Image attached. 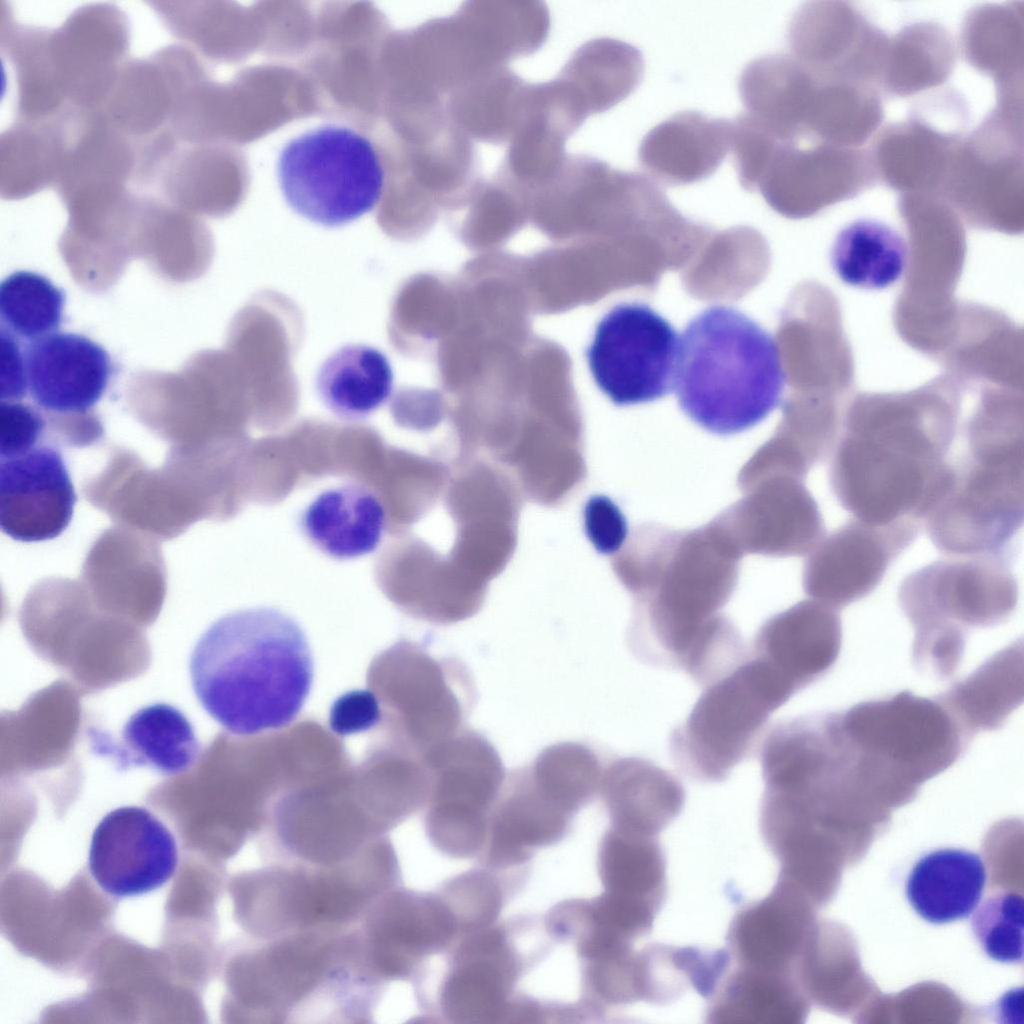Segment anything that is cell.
<instances>
[{"label":"cell","instance_id":"44dd1931","mask_svg":"<svg viewBox=\"0 0 1024 1024\" xmlns=\"http://www.w3.org/2000/svg\"><path fill=\"white\" fill-rule=\"evenodd\" d=\"M600 793L610 827L657 837L681 813L685 790L669 771L640 757H620L603 769Z\"/></svg>","mask_w":1024,"mask_h":1024},{"label":"cell","instance_id":"8d00e7d4","mask_svg":"<svg viewBox=\"0 0 1024 1024\" xmlns=\"http://www.w3.org/2000/svg\"><path fill=\"white\" fill-rule=\"evenodd\" d=\"M1024 902L1015 892L988 896L974 912L971 929L982 951L1006 964L1023 962Z\"/></svg>","mask_w":1024,"mask_h":1024},{"label":"cell","instance_id":"1f68e13d","mask_svg":"<svg viewBox=\"0 0 1024 1024\" xmlns=\"http://www.w3.org/2000/svg\"><path fill=\"white\" fill-rule=\"evenodd\" d=\"M831 266L847 285L879 290L896 283L907 264L903 237L878 220L860 219L845 226L836 236Z\"/></svg>","mask_w":1024,"mask_h":1024},{"label":"cell","instance_id":"ffe728a7","mask_svg":"<svg viewBox=\"0 0 1024 1024\" xmlns=\"http://www.w3.org/2000/svg\"><path fill=\"white\" fill-rule=\"evenodd\" d=\"M86 498L123 526L171 539L194 521L161 469H148L136 454L120 449L100 475L84 487Z\"/></svg>","mask_w":1024,"mask_h":1024},{"label":"cell","instance_id":"ab89813d","mask_svg":"<svg viewBox=\"0 0 1024 1024\" xmlns=\"http://www.w3.org/2000/svg\"><path fill=\"white\" fill-rule=\"evenodd\" d=\"M379 717L377 699L368 691H354L339 698L331 710V726L351 733L373 726Z\"/></svg>","mask_w":1024,"mask_h":1024},{"label":"cell","instance_id":"5bb4252c","mask_svg":"<svg viewBox=\"0 0 1024 1024\" xmlns=\"http://www.w3.org/2000/svg\"><path fill=\"white\" fill-rule=\"evenodd\" d=\"M128 43L126 16L110 4L80 7L60 28L49 31L50 62L67 108L101 110L125 62Z\"/></svg>","mask_w":1024,"mask_h":1024},{"label":"cell","instance_id":"8992f818","mask_svg":"<svg viewBox=\"0 0 1024 1024\" xmlns=\"http://www.w3.org/2000/svg\"><path fill=\"white\" fill-rule=\"evenodd\" d=\"M898 599L914 628V664L949 678L962 660L967 631L1006 621L1016 607L1018 587L1004 555L959 556L908 575Z\"/></svg>","mask_w":1024,"mask_h":1024},{"label":"cell","instance_id":"4fadbf2b","mask_svg":"<svg viewBox=\"0 0 1024 1024\" xmlns=\"http://www.w3.org/2000/svg\"><path fill=\"white\" fill-rule=\"evenodd\" d=\"M450 922L434 896L400 885L387 891L355 927L364 971L385 990L392 983L413 982L444 945Z\"/></svg>","mask_w":1024,"mask_h":1024},{"label":"cell","instance_id":"f1b7e54d","mask_svg":"<svg viewBox=\"0 0 1024 1024\" xmlns=\"http://www.w3.org/2000/svg\"><path fill=\"white\" fill-rule=\"evenodd\" d=\"M315 384L320 400L332 413L344 420H362L389 399L393 371L382 351L351 344L322 363Z\"/></svg>","mask_w":1024,"mask_h":1024},{"label":"cell","instance_id":"60d3db41","mask_svg":"<svg viewBox=\"0 0 1024 1024\" xmlns=\"http://www.w3.org/2000/svg\"><path fill=\"white\" fill-rule=\"evenodd\" d=\"M17 338L1 328L2 376L1 401H17L28 391L25 353Z\"/></svg>","mask_w":1024,"mask_h":1024},{"label":"cell","instance_id":"836d02e7","mask_svg":"<svg viewBox=\"0 0 1024 1024\" xmlns=\"http://www.w3.org/2000/svg\"><path fill=\"white\" fill-rule=\"evenodd\" d=\"M600 877L606 892L661 908L666 897V859L657 837L609 827L599 852Z\"/></svg>","mask_w":1024,"mask_h":1024},{"label":"cell","instance_id":"8fae6325","mask_svg":"<svg viewBox=\"0 0 1024 1024\" xmlns=\"http://www.w3.org/2000/svg\"><path fill=\"white\" fill-rule=\"evenodd\" d=\"M385 690L404 748L423 758L462 730L475 700L468 669L404 642L388 653Z\"/></svg>","mask_w":1024,"mask_h":1024},{"label":"cell","instance_id":"7a4b0ae2","mask_svg":"<svg viewBox=\"0 0 1024 1024\" xmlns=\"http://www.w3.org/2000/svg\"><path fill=\"white\" fill-rule=\"evenodd\" d=\"M912 420L854 422L834 445L831 488L854 519L877 527L919 524L950 489L953 424Z\"/></svg>","mask_w":1024,"mask_h":1024},{"label":"cell","instance_id":"30bf717a","mask_svg":"<svg viewBox=\"0 0 1024 1024\" xmlns=\"http://www.w3.org/2000/svg\"><path fill=\"white\" fill-rule=\"evenodd\" d=\"M681 338L649 305L621 303L599 321L587 360L598 388L616 405L658 400L674 388Z\"/></svg>","mask_w":1024,"mask_h":1024},{"label":"cell","instance_id":"5b68a950","mask_svg":"<svg viewBox=\"0 0 1024 1024\" xmlns=\"http://www.w3.org/2000/svg\"><path fill=\"white\" fill-rule=\"evenodd\" d=\"M243 1022L353 1023L359 1007L349 929L247 937L235 963Z\"/></svg>","mask_w":1024,"mask_h":1024},{"label":"cell","instance_id":"cb8c5ba5","mask_svg":"<svg viewBox=\"0 0 1024 1024\" xmlns=\"http://www.w3.org/2000/svg\"><path fill=\"white\" fill-rule=\"evenodd\" d=\"M385 524L379 498L357 483L323 491L301 517L303 531L314 546L340 560L374 552L383 538Z\"/></svg>","mask_w":1024,"mask_h":1024},{"label":"cell","instance_id":"d590c367","mask_svg":"<svg viewBox=\"0 0 1024 1024\" xmlns=\"http://www.w3.org/2000/svg\"><path fill=\"white\" fill-rule=\"evenodd\" d=\"M65 295L47 277L17 271L0 285L1 328L35 341L55 333L63 318Z\"/></svg>","mask_w":1024,"mask_h":1024},{"label":"cell","instance_id":"7402d4cb","mask_svg":"<svg viewBox=\"0 0 1024 1024\" xmlns=\"http://www.w3.org/2000/svg\"><path fill=\"white\" fill-rule=\"evenodd\" d=\"M732 122L680 112L642 140L639 161L654 179L683 185L710 176L731 150Z\"/></svg>","mask_w":1024,"mask_h":1024},{"label":"cell","instance_id":"484cf974","mask_svg":"<svg viewBox=\"0 0 1024 1024\" xmlns=\"http://www.w3.org/2000/svg\"><path fill=\"white\" fill-rule=\"evenodd\" d=\"M987 880L985 863L965 849L945 848L919 858L906 882L911 907L925 921L964 919L979 905Z\"/></svg>","mask_w":1024,"mask_h":1024},{"label":"cell","instance_id":"9a60e30c","mask_svg":"<svg viewBox=\"0 0 1024 1024\" xmlns=\"http://www.w3.org/2000/svg\"><path fill=\"white\" fill-rule=\"evenodd\" d=\"M177 862L174 837L145 808L112 810L93 832L89 869L111 895L127 897L155 890L173 876Z\"/></svg>","mask_w":1024,"mask_h":1024},{"label":"cell","instance_id":"277c9868","mask_svg":"<svg viewBox=\"0 0 1024 1024\" xmlns=\"http://www.w3.org/2000/svg\"><path fill=\"white\" fill-rule=\"evenodd\" d=\"M400 880L388 836L338 864L262 862L235 881L237 917L247 937L255 939L346 930Z\"/></svg>","mask_w":1024,"mask_h":1024},{"label":"cell","instance_id":"603a6c76","mask_svg":"<svg viewBox=\"0 0 1024 1024\" xmlns=\"http://www.w3.org/2000/svg\"><path fill=\"white\" fill-rule=\"evenodd\" d=\"M185 82L167 56L158 50L146 59L125 60L100 112L132 141L168 127Z\"/></svg>","mask_w":1024,"mask_h":1024},{"label":"cell","instance_id":"3957f363","mask_svg":"<svg viewBox=\"0 0 1024 1024\" xmlns=\"http://www.w3.org/2000/svg\"><path fill=\"white\" fill-rule=\"evenodd\" d=\"M785 379L773 336L738 309L713 305L688 322L674 389L705 430L731 435L759 424L780 405Z\"/></svg>","mask_w":1024,"mask_h":1024},{"label":"cell","instance_id":"ac0fdd59","mask_svg":"<svg viewBox=\"0 0 1024 1024\" xmlns=\"http://www.w3.org/2000/svg\"><path fill=\"white\" fill-rule=\"evenodd\" d=\"M28 391L55 424L84 419L105 393L111 377L107 351L76 333H52L24 350Z\"/></svg>","mask_w":1024,"mask_h":1024},{"label":"cell","instance_id":"2e32d148","mask_svg":"<svg viewBox=\"0 0 1024 1024\" xmlns=\"http://www.w3.org/2000/svg\"><path fill=\"white\" fill-rule=\"evenodd\" d=\"M918 532V524L877 527L853 519L816 546L805 568L806 592L835 609L860 600L878 586Z\"/></svg>","mask_w":1024,"mask_h":1024},{"label":"cell","instance_id":"83f0119b","mask_svg":"<svg viewBox=\"0 0 1024 1024\" xmlns=\"http://www.w3.org/2000/svg\"><path fill=\"white\" fill-rule=\"evenodd\" d=\"M67 112L37 120H18L0 139V189L8 198L27 196L55 185L71 136Z\"/></svg>","mask_w":1024,"mask_h":1024},{"label":"cell","instance_id":"74e56055","mask_svg":"<svg viewBox=\"0 0 1024 1024\" xmlns=\"http://www.w3.org/2000/svg\"><path fill=\"white\" fill-rule=\"evenodd\" d=\"M46 424L34 407L17 401H1L0 457L16 455L39 445Z\"/></svg>","mask_w":1024,"mask_h":1024},{"label":"cell","instance_id":"9c48e42d","mask_svg":"<svg viewBox=\"0 0 1024 1024\" xmlns=\"http://www.w3.org/2000/svg\"><path fill=\"white\" fill-rule=\"evenodd\" d=\"M789 697L754 659L705 687L687 719L670 736L678 768L703 782H720L750 753L770 715Z\"/></svg>","mask_w":1024,"mask_h":1024},{"label":"cell","instance_id":"d6a6232c","mask_svg":"<svg viewBox=\"0 0 1024 1024\" xmlns=\"http://www.w3.org/2000/svg\"><path fill=\"white\" fill-rule=\"evenodd\" d=\"M789 892L776 883L761 900L742 907L727 933L728 952L736 965L785 973L792 945Z\"/></svg>","mask_w":1024,"mask_h":1024},{"label":"cell","instance_id":"4316f807","mask_svg":"<svg viewBox=\"0 0 1024 1024\" xmlns=\"http://www.w3.org/2000/svg\"><path fill=\"white\" fill-rule=\"evenodd\" d=\"M938 698L971 737L997 730L1023 700L1022 642L995 653Z\"/></svg>","mask_w":1024,"mask_h":1024},{"label":"cell","instance_id":"f35d334b","mask_svg":"<svg viewBox=\"0 0 1024 1024\" xmlns=\"http://www.w3.org/2000/svg\"><path fill=\"white\" fill-rule=\"evenodd\" d=\"M584 531L601 554H613L626 538V521L616 506L607 496L594 495L588 499L583 509Z\"/></svg>","mask_w":1024,"mask_h":1024},{"label":"cell","instance_id":"ba28073f","mask_svg":"<svg viewBox=\"0 0 1024 1024\" xmlns=\"http://www.w3.org/2000/svg\"><path fill=\"white\" fill-rule=\"evenodd\" d=\"M289 207L325 227L348 224L372 211L385 174L373 143L351 127L326 124L291 139L277 161Z\"/></svg>","mask_w":1024,"mask_h":1024},{"label":"cell","instance_id":"e0dca14e","mask_svg":"<svg viewBox=\"0 0 1024 1024\" xmlns=\"http://www.w3.org/2000/svg\"><path fill=\"white\" fill-rule=\"evenodd\" d=\"M76 494L62 454L53 446L0 457V526L21 542L59 536L69 525Z\"/></svg>","mask_w":1024,"mask_h":1024},{"label":"cell","instance_id":"d4e9b609","mask_svg":"<svg viewBox=\"0 0 1024 1024\" xmlns=\"http://www.w3.org/2000/svg\"><path fill=\"white\" fill-rule=\"evenodd\" d=\"M119 741L104 739L102 752L120 770L150 768L163 775L188 771L198 761L200 743L188 718L175 706L155 703L135 711L121 729Z\"/></svg>","mask_w":1024,"mask_h":1024},{"label":"cell","instance_id":"6da1fadb","mask_svg":"<svg viewBox=\"0 0 1024 1024\" xmlns=\"http://www.w3.org/2000/svg\"><path fill=\"white\" fill-rule=\"evenodd\" d=\"M189 674L202 708L229 733L250 736L294 721L311 690L313 660L293 618L257 607L213 622L191 652Z\"/></svg>","mask_w":1024,"mask_h":1024},{"label":"cell","instance_id":"4dcf8cb0","mask_svg":"<svg viewBox=\"0 0 1024 1024\" xmlns=\"http://www.w3.org/2000/svg\"><path fill=\"white\" fill-rule=\"evenodd\" d=\"M643 72V56L636 47L601 38L579 48L560 76L590 115L605 111L629 96L640 83Z\"/></svg>","mask_w":1024,"mask_h":1024},{"label":"cell","instance_id":"e575fe53","mask_svg":"<svg viewBox=\"0 0 1024 1024\" xmlns=\"http://www.w3.org/2000/svg\"><path fill=\"white\" fill-rule=\"evenodd\" d=\"M707 1022L778 1024L792 1015V990L785 973L736 966L708 998Z\"/></svg>","mask_w":1024,"mask_h":1024},{"label":"cell","instance_id":"52a82bcc","mask_svg":"<svg viewBox=\"0 0 1024 1024\" xmlns=\"http://www.w3.org/2000/svg\"><path fill=\"white\" fill-rule=\"evenodd\" d=\"M966 448L952 486L924 519L927 533L949 556L1004 555L1023 521V441Z\"/></svg>","mask_w":1024,"mask_h":1024},{"label":"cell","instance_id":"7c38bea8","mask_svg":"<svg viewBox=\"0 0 1024 1024\" xmlns=\"http://www.w3.org/2000/svg\"><path fill=\"white\" fill-rule=\"evenodd\" d=\"M422 760L430 778L428 834L437 843L444 836H463L465 850L473 849L506 778L499 753L483 734L462 729Z\"/></svg>","mask_w":1024,"mask_h":1024},{"label":"cell","instance_id":"f546056e","mask_svg":"<svg viewBox=\"0 0 1024 1024\" xmlns=\"http://www.w3.org/2000/svg\"><path fill=\"white\" fill-rule=\"evenodd\" d=\"M530 86L506 66L494 68L448 96L449 119L469 139L510 141L523 119Z\"/></svg>","mask_w":1024,"mask_h":1024},{"label":"cell","instance_id":"d6986e66","mask_svg":"<svg viewBox=\"0 0 1024 1024\" xmlns=\"http://www.w3.org/2000/svg\"><path fill=\"white\" fill-rule=\"evenodd\" d=\"M841 641V621L835 608L816 600L803 601L760 627L751 657L793 696L830 670Z\"/></svg>","mask_w":1024,"mask_h":1024}]
</instances>
